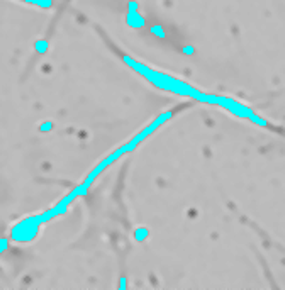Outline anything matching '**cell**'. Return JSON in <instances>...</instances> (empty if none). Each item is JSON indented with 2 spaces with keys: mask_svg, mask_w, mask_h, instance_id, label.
Returning a JSON list of instances; mask_svg holds the SVG:
<instances>
[{
  "mask_svg": "<svg viewBox=\"0 0 285 290\" xmlns=\"http://www.w3.org/2000/svg\"><path fill=\"white\" fill-rule=\"evenodd\" d=\"M122 60H124V63L128 65L129 68H133L138 75L146 78V80L150 82L151 85H155L156 89L170 92V94H175L178 97H188V99L199 100V102H204L205 100V92L199 90L197 87L180 80V78L173 77V75L153 70L148 67V65L141 63V61H136L134 58H131V56H122Z\"/></svg>",
  "mask_w": 285,
  "mask_h": 290,
  "instance_id": "obj_1",
  "label": "cell"
},
{
  "mask_svg": "<svg viewBox=\"0 0 285 290\" xmlns=\"http://www.w3.org/2000/svg\"><path fill=\"white\" fill-rule=\"evenodd\" d=\"M204 104H212L219 105V107L226 109L231 114H234L236 117H241V119H248L251 121L253 124L261 126V127H268V121H265L263 117H260L258 114L253 111L251 107H248L246 104L239 102V100L233 99V97H224V95H216V94H205Z\"/></svg>",
  "mask_w": 285,
  "mask_h": 290,
  "instance_id": "obj_2",
  "label": "cell"
},
{
  "mask_svg": "<svg viewBox=\"0 0 285 290\" xmlns=\"http://www.w3.org/2000/svg\"><path fill=\"white\" fill-rule=\"evenodd\" d=\"M43 224L38 221V216L34 214V216H29L23 219V221H19L16 224V226H12L11 229V234H9V238H11L14 243H31L34 238L38 236L39 229H41Z\"/></svg>",
  "mask_w": 285,
  "mask_h": 290,
  "instance_id": "obj_3",
  "label": "cell"
},
{
  "mask_svg": "<svg viewBox=\"0 0 285 290\" xmlns=\"http://www.w3.org/2000/svg\"><path fill=\"white\" fill-rule=\"evenodd\" d=\"M126 23H128L129 28H138V29H141L144 26V17L139 14L138 4L136 2H129V11H128V16H126Z\"/></svg>",
  "mask_w": 285,
  "mask_h": 290,
  "instance_id": "obj_4",
  "label": "cell"
},
{
  "mask_svg": "<svg viewBox=\"0 0 285 290\" xmlns=\"http://www.w3.org/2000/svg\"><path fill=\"white\" fill-rule=\"evenodd\" d=\"M34 50H36L38 55H45V53L50 50V43H48V39H38V41L34 43Z\"/></svg>",
  "mask_w": 285,
  "mask_h": 290,
  "instance_id": "obj_5",
  "label": "cell"
},
{
  "mask_svg": "<svg viewBox=\"0 0 285 290\" xmlns=\"http://www.w3.org/2000/svg\"><path fill=\"white\" fill-rule=\"evenodd\" d=\"M19 2L29 4V6H38L43 9H50L53 6V0H19Z\"/></svg>",
  "mask_w": 285,
  "mask_h": 290,
  "instance_id": "obj_6",
  "label": "cell"
},
{
  "mask_svg": "<svg viewBox=\"0 0 285 290\" xmlns=\"http://www.w3.org/2000/svg\"><path fill=\"white\" fill-rule=\"evenodd\" d=\"M146 236H148V231L144 229V227H141V229H136V231H134V238H136V241H144V239H146Z\"/></svg>",
  "mask_w": 285,
  "mask_h": 290,
  "instance_id": "obj_7",
  "label": "cell"
},
{
  "mask_svg": "<svg viewBox=\"0 0 285 290\" xmlns=\"http://www.w3.org/2000/svg\"><path fill=\"white\" fill-rule=\"evenodd\" d=\"M51 127H53V122H51V121H48V122H43V124L39 126V129L45 131V133H48V131H51Z\"/></svg>",
  "mask_w": 285,
  "mask_h": 290,
  "instance_id": "obj_8",
  "label": "cell"
},
{
  "mask_svg": "<svg viewBox=\"0 0 285 290\" xmlns=\"http://www.w3.org/2000/svg\"><path fill=\"white\" fill-rule=\"evenodd\" d=\"M7 246H9V241L4 238V239H0V254H2L4 251L7 249Z\"/></svg>",
  "mask_w": 285,
  "mask_h": 290,
  "instance_id": "obj_9",
  "label": "cell"
}]
</instances>
